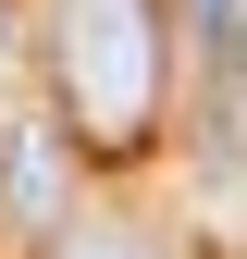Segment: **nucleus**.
<instances>
[{"label":"nucleus","instance_id":"nucleus-1","mask_svg":"<svg viewBox=\"0 0 247 259\" xmlns=\"http://www.w3.org/2000/svg\"><path fill=\"white\" fill-rule=\"evenodd\" d=\"M50 74H62V136L99 160L148 148L161 123V0H50Z\"/></svg>","mask_w":247,"mask_h":259},{"label":"nucleus","instance_id":"nucleus-2","mask_svg":"<svg viewBox=\"0 0 247 259\" xmlns=\"http://www.w3.org/2000/svg\"><path fill=\"white\" fill-rule=\"evenodd\" d=\"M50 259H161V247H148V235H111V222H87V235H62Z\"/></svg>","mask_w":247,"mask_h":259},{"label":"nucleus","instance_id":"nucleus-3","mask_svg":"<svg viewBox=\"0 0 247 259\" xmlns=\"http://www.w3.org/2000/svg\"><path fill=\"white\" fill-rule=\"evenodd\" d=\"M0 74H13V0H0Z\"/></svg>","mask_w":247,"mask_h":259}]
</instances>
